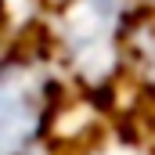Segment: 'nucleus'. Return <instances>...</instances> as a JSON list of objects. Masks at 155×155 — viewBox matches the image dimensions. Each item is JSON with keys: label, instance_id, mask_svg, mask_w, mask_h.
<instances>
[{"label": "nucleus", "instance_id": "nucleus-1", "mask_svg": "<svg viewBox=\"0 0 155 155\" xmlns=\"http://www.w3.org/2000/svg\"><path fill=\"white\" fill-rule=\"evenodd\" d=\"M51 7L58 61L83 90L112 87L126 65V29L137 0H51Z\"/></svg>", "mask_w": 155, "mask_h": 155}, {"label": "nucleus", "instance_id": "nucleus-2", "mask_svg": "<svg viewBox=\"0 0 155 155\" xmlns=\"http://www.w3.org/2000/svg\"><path fill=\"white\" fill-rule=\"evenodd\" d=\"M58 83L47 58H0V155H40L54 123Z\"/></svg>", "mask_w": 155, "mask_h": 155}, {"label": "nucleus", "instance_id": "nucleus-3", "mask_svg": "<svg viewBox=\"0 0 155 155\" xmlns=\"http://www.w3.org/2000/svg\"><path fill=\"white\" fill-rule=\"evenodd\" d=\"M126 65L137 69L144 87L155 90V0H141L126 29Z\"/></svg>", "mask_w": 155, "mask_h": 155}]
</instances>
